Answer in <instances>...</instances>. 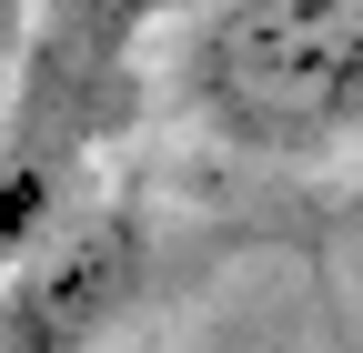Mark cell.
I'll return each mask as SVG.
<instances>
[{
	"instance_id": "obj_1",
	"label": "cell",
	"mask_w": 363,
	"mask_h": 353,
	"mask_svg": "<svg viewBox=\"0 0 363 353\" xmlns=\"http://www.w3.org/2000/svg\"><path fill=\"white\" fill-rule=\"evenodd\" d=\"M131 121H142V11L131 0L40 11L0 91V273H21L81 212L91 162Z\"/></svg>"
},
{
	"instance_id": "obj_2",
	"label": "cell",
	"mask_w": 363,
	"mask_h": 353,
	"mask_svg": "<svg viewBox=\"0 0 363 353\" xmlns=\"http://www.w3.org/2000/svg\"><path fill=\"white\" fill-rule=\"evenodd\" d=\"M182 111L272 162L363 142V0H222L172 40Z\"/></svg>"
},
{
	"instance_id": "obj_3",
	"label": "cell",
	"mask_w": 363,
	"mask_h": 353,
	"mask_svg": "<svg viewBox=\"0 0 363 353\" xmlns=\"http://www.w3.org/2000/svg\"><path fill=\"white\" fill-rule=\"evenodd\" d=\"M152 273V232L131 202L71 212L21 273H0V353H91Z\"/></svg>"
}]
</instances>
